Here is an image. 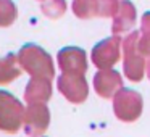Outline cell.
I'll list each match as a JSON object with an SVG mask.
<instances>
[{
  "mask_svg": "<svg viewBox=\"0 0 150 137\" xmlns=\"http://www.w3.org/2000/svg\"><path fill=\"white\" fill-rule=\"evenodd\" d=\"M16 16V8H15L11 0H0V26H8L13 23Z\"/></svg>",
  "mask_w": 150,
  "mask_h": 137,
  "instance_id": "2",
  "label": "cell"
},
{
  "mask_svg": "<svg viewBox=\"0 0 150 137\" xmlns=\"http://www.w3.org/2000/svg\"><path fill=\"white\" fill-rule=\"evenodd\" d=\"M120 13L116 16V23H115V29L116 28H121V29H126L132 24V21L136 20V8L132 7L131 2L127 0H123L120 5Z\"/></svg>",
  "mask_w": 150,
  "mask_h": 137,
  "instance_id": "1",
  "label": "cell"
}]
</instances>
